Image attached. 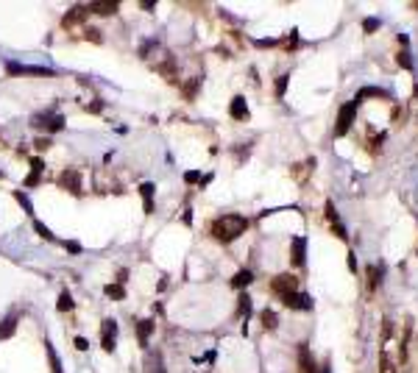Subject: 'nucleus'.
<instances>
[{
  "mask_svg": "<svg viewBox=\"0 0 418 373\" xmlns=\"http://www.w3.org/2000/svg\"><path fill=\"white\" fill-rule=\"evenodd\" d=\"M246 228H248V220L243 218V215H223V218H218L212 223V234L218 239H223V242L237 239Z\"/></svg>",
  "mask_w": 418,
  "mask_h": 373,
  "instance_id": "obj_1",
  "label": "nucleus"
},
{
  "mask_svg": "<svg viewBox=\"0 0 418 373\" xmlns=\"http://www.w3.org/2000/svg\"><path fill=\"white\" fill-rule=\"evenodd\" d=\"M357 100H348L346 106H343L340 109V114H337V128H334V134L337 137H343L348 131V128H351V123H354V112H357Z\"/></svg>",
  "mask_w": 418,
  "mask_h": 373,
  "instance_id": "obj_2",
  "label": "nucleus"
},
{
  "mask_svg": "<svg viewBox=\"0 0 418 373\" xmlns=\"http://www.w3.org/2000/svg\"><path fill=\"white\" fill-rule=\"evenodd\" d=\"M270 290L276 293V296H290V293H296L298 290V282H296V276H290V273H282V276H276L273 282H270Z\"/></svg>",
  "mask_w": 418,
  "mask_h": 373,
  "instance_id": "obj_3",
  "label": "nucleus"
},
{
  "mask_svg": "<svg viewBox=\"0 0 418 373\" xmlns=\"http://www.w3.org/2000/svg\"><path fill=\"white\" fill-rule=\"evenodd\" d=\"M114 343H117V323L106 317L100 326V345H103V351H114Z\"/></svg>",
  "mask_w": 418,
  "mask_h": 373,
  "instance_id": "obj_4",
  "label": "nucleus"
},
{
  "mask_svg": "<svg viewBox=\"0 0 418 373\" xmlns=\"http://www.w3.org/2000/svg\"><path fill=\"white\" fill-rule=\"evenodd\" d=\"M34 126L36 128H48V131H53V134H56V131H62L64 128V117L62 114H36L34 117Z\"/></svg>",
  "mask_w": 418,
  "mask_h": 373,
  "instance_id": "obj_5",
  "label": "nucleus"
},
{
  "mask_svg": "<svg viewBox=\"0 0 418 373\" xmlns=\"http://www.w3.org/2000/svg\"><path fill=\"white\" fill-rule=\"evenodd\" d=\"M59 184H62L64 190H70L73 195H81V173L78 170H64L62 176H59Z\"/></svg>",
  "mask_w": 418,
  "mask_h": 373,
  "instance_id": "obj_6",
  "label": "nucleus"
},
{
  "mask_svg": "<svg viewBox=\"0 0 418 373\" xmlns=\"http://www.w3.org/2000/svg\"><path fill=\"white\" fill-rule=\"evenodd\" d=\"M284 306H290V309H312V298L307 296V293H290V296H284L282 298Z\"/></svg>",
  "mask_w": 418,
  "mask_h": 373,
  "instance_id": "obj_7",
  "label": "nucleus"
},
{
  "mask_svg": "<svg viewBox=\"0 0 418 373\" xmlns=\"http://www.w3.org/2000/svg\"><path fill=\"white\" fill-rule=\"evenodd\" d=\"M6 70L11 73V75H50V70H45V67H28V64H14V62H8L6 64Z\"/></svg>",
  "mask_w": 418,
  "mask_h": 373,
  "instance_id": "obj_8",
  "label": "nucleus"
},
{
  "mask_svg": "<svg viewBox=\"0 0 418 373\" xmlns=\"http://www.w3.org/2000/svg\"><path fill=\"white\" fill-rule=\"evenodd\" d=\"M229 114H232L234 120H246L248 117V103L243 95H237V98L232 100V106H229Z\"/></svg>",
  "mask_w": 418,
  "mask_h": 373,
  "instance_id": "obj_9",
  "label": "nucleus"
},
{
  "mask_svg": "<svg viewBox=\"0 0 418 373\" xmlns=\"http://www.w3.org/2000/svg\"><path fill=\"white\" fill-rule=\"evenodd\" d=\"M304 259H307V239L304 237H293V262L301 268Z\"/></svg>",
  "mask_w": 418,
  "mask_h": 373,
  "instance_id": "obj_10",
  "label": "nucleus"
},
{
  "mask_svg": "<svg viewBox=\"0 0 418 373\" xmlns=\"http://www.w3.org/2000/svg\"><path fill=\"white\" fill-rule=\"evenodd\" d=\"M14 331H17V315L11 312V315H8L3 323H0V340H8Z\"/></svg>",
  "mask_w": 418,
  "mask_h": 373,
  "instance_id": "obj_11",
  "label": "nucleus"
},
{
  "mask_svg": "<svg viewBox=\"0 0 418 373\" xmlns=\"http://www.w3.org/2000/svg\"><path fill=\"white\" fill-rule=\"evenodd\" d=\"M140 192H142V201H145V212L151 215V212H154V192H156V187L151 181H145L140 187Z\"/></svg>",
  "mask_w": 418,
  "mask_h": 373,
  "instance_id": "obj_12",
  "label": "nucleus"
},
{
  "mask_svg": "<svg viewBox=\"0 0 418 373\" xmlns=\"http://www.w3.org/2000/svg\"><path fill=\"white\" fill-rule=\"evenodd\" d=\"M151 331H154V323H151V320H140V323H137V334H140V345H142V348L148 345Z\"/></svg>",
  "mask_w": 418,
  "mask_h": 373,
  "instance_id": "obj_13",
  "label": "nucleus"
},
{
  "mask_svg": "<svg viewBox=\"0 0 418 373\" xmlns=\"http://www.w3.org/2000/svg\"><path fill=\"white\" fill-rule=\"evenodd\" d=\"M86 11H95V14H114V11H117V3H89V6H86Z\"/></svg>",
  "mask_w": 418,
  "mask_h": 373,
  "instance_id": "obj_14",
  "label": "nucleus"
},
{
  "mask_svg": "<svg viewBox=\"0 0 418 373\" xmlns=\"http://www.w3.org/2000/svg\"><path fill=\"white\" fill-rule=\"evenodd\" d=\"M254 282V273L251 270H240V273L232 279V287H237V290H243V287H248V284Z\"/></svg>",
  "mask_w": 418,
  "mask_h": 373,
  "instance_id": "obj_15",
  "label": "nucleus"
},
{
  "mask_svg": "<svg viewBox=\"0 0 418 373\" xmlns=\"http://www.w3.org/2000/svg\"><path fill=\"white\" fill-rule=\"evenodd\" d=\"M86 14H89V11H86V8L84 6H78V8H73V11H70V14H64V25H73V22H78V20H84V17Z\"/></svg>",
  "mask_w": 418,
  "mask_h": 373,
  "instance_id": "obj_16",
  "label": "nucleus"
},
{
  "mask_svg": "<svg viewBox=\"0 0 418 373\" xmlns=\"http://www.w3.org/2000/svg\"><path fill=\"white\" fill-rule=\"evenodd\" d=\"M365 95H374V98H385V95H388V92H385V89H379V86H365V89H360V92H357V103H360V100L362 98H365Z\"/></svg>",
  "mask_w": 418,
  "mask_h": 373,
  "instance_id": "obj_17",
  "label": "nucleus"
},
{
  "mask_svg": "<svg viewBox=\"0 0 418 373\" xmlns=\"http://www.w3.org/2000/svg\"><path fill=\"white\" fill-rule=\"evenodd\" d=\"M109 298H114V301H123L126 298V290H123V284H106V290H103Z\"/></svg>",
  "mask_w": 418,
  "mask_h": 373,
  "instance_id": "obj_18",
  "label": "nucleus"
},
{
  "mask_svg": "<svg viewBox=\"0 0 418 373\" xmlns=\"http://www.w3.org/2000/svg\"><path fill=\"white\" fill-rule=\"evenodd\" d=\"M262 326H265V329H276V326H279V317H276V312H273V309H265L262 312Z\"/></svg>",
  "mask_w": 418,
  "mask_h": 373,
  "instance_id": "obj_19",
  "label": "nucleus"
},
{
  "mask_svg": "<svg viewBox=\"0 0 418 373\" xmlns=\"http://www.w3.org/2000/svg\"><path fill=\"white\" fill-rule=\"evenodd\" d=\"M45 351H48V357H50V365H53V373H62V362H59V357H56V351H53V345L45 340Z\"/></svg>",
  "mask_w": 418,
  "mask_h": 373,
  "instance_id": "obj_20",
  "label": "nucleus"
},
{
  "mask_svg": "<svg viewBox=\"0 0 418 373\" xmlns=\"http://www.w3.org/2000/svg\"><path fill=\"white\" fill-rule=\"evenodd\" d=\"M56 309H59V312H70V309H73V298H70V293H62V296H59Z\"/></svg>",
  "mask_w": 418,
  "mask_h": 373,
  "instance_id": "obj_21",
  "label": "nucleus"
},
{
  "mask_svg": "<svg viewBox=\"0 0 418 373\" xmlns=\"http://www.w3.org/2000/svg\"><path fill=\"white\" fill-rule=\"evenodd\" d=\"M34 228H36V234H39L42 239H48V242H53V239H56V237H53V231H50V228H48L45 223H39V220L34 223Z\"/></svg>",
  "mask_w": 418,
  "mask_h": 373,
  "instance_id": "obj_22",
  "label": "nucleus"
},
{
  "mask_svg": "<svg viewBox=\"0 0 418 373\" xmlns=\"http://www.w3.org/2000/svg\"><path fill=\"white\" fill-rule=\"evenodd\" d=\"M240 315L246 317V320L251 317V298H248V296H243V298H240Z\"/></svg>",
  "mask_w": 418,
  "mask_h": 373,
  "instance_id": "obj_23",
  "label": "nucleus"
},
{
  "mask_svg": "<svg viewBox=\"0 0 418 373\" xmlns=\"http://www.w3.org/2000/svg\"><path fill=\"white\" fill-rule=\"evenodd\" d=\"M14 198L20 201V206H22L25 212H34V206H31V201H28V195H25V192H14Z\"/></svg>",
  "mask_w": 418,
  "mask_h": 373,
  "instance_id": "obj_24",
  "label": "nucleus"
},
{
  "mask_svg": "<svg viewBox=\"0 0 418 373\" xmlns=\"http://www.w3.org/2000/svg\"><path fill=\"white\" fill-rule=\"evenodd\" d=\"M399 64H402L404 70H413V59H410V53H399Z\"/></svg>",
  "mask_w": 418,
  "mask_h": 373,
  "instance_id": "obj_25",
  "label": "nucleus"
},
{
  "mask_svg": "<svg viewBox=\"0 0 418 373\" xmlns=\"http://www.w3.org/2000/svg\"><path fill=\"white\" fill-rule=\"evenodd\" d=\"M362 28H365V31L371 34V31H376V28H379V20H376V17H368V20L362 22Z\"/></svg>",
  "mask_w": 418,
  "mask_h": 373,
  "instance_id": "obj_26",
  "label": "nucleus"
},
{
  "mask_svg": "<svg viewBox=\"0 0 418 373\" xmlns=\"http://www.w3.org/2000/svg\"><path fill=\"white\" fill-rule=\"evenodd\" d=\"M284 89H287V75H282V78L276 81V95H279V98L284 95Z\"/></svg>",
  "mask_w": 418,
  "mask_h": 373,
  "instance_id": "obj_27",
  "label": "nucleus"
},
{
  "mask_svg": "<svg viewBox=\"0 0 418 373\" xmlns=\"http://www.w3.org/2000/svg\"><path fill=\"white\" fill-rule=\"evenodd\" d=\"M198 81H201V78H195L192 84H187V86H184V95H187V98H192V95H195V89H198Z\"/></svg>",
  "mask_w": 418,
  "mask_h": 373,
  "instance_id": "obj_28",
  "label": "nucleus"
},
{
  "mask_svg": "<svg viewBox=\"0 0 418 373\" xmlns=\"http://www.w3.org/2000/svg\"><path fill=\"white\" fill-rule=\"evenodd\" d=\"M326 215H329V220H332V223H337V220H340V218H337V212H334V204H332V201L326 204Z\"/></svg>",
  "mask_w": 418,
  "mask_h": 373,
  "instance_id": "obj_29",
  "label": "nucleus"
},
{
  "mask_svg": "<svg viewBox=\"0 0 418 373\" xmlns=\"http://www.w3.org/2000/svg\"><path fill=\"white\" fill-rule=\"evenodd\" d=\"M332 225H334V234H337V237H340V239H348V234H346V228L340 225V220H337V223H332Z\"/></svg>",
  "mask_w": 418,
  "mask_h": 373,
  "instance_id": "obj_30",
  "label": "nucleus"
},
{
  "mask_svg": "<svg viewBox=\"0 0 418 373\" xmlns=\"http://www.w3.org/2000/svg\"><path fill=\"white\" fill-rule=\"evenodd\" d=\"M86 39H92V42H100V31H98V28H86Z\"/></svg>",
  "mask_w": 418,
  "mask_h": 373,
  "instance_id": "obj_31",
  "label": "nucleus"
},
{
  "mask_svg": "<svg viewBox=\"0 0 418 373\" xmlns=\"http://www.w3.org/2000/svg\"><path fill=\"white\" fill-rule=\"evenodd\" d=\"M64 248H67V251H70V254H81V245H78V242H64Z\"/></svg>",
  "mask_w": 418,
  "mask_h": 373,
  "instance_id": "obj_32",
  "label": "nucleus"
},
{
  "mask_svg": "<svg viewBox=\"0 0 418 373\" xmlns=\"http://www.w3.org/2000/svg\"><path fill=\"white\" fill-rule=\"evenodd\" d=\"M198 178H201V173H198V170H190V173L184 176V181H187V184H192V181H198Z\"/></svg>",
  "mask_w": 418,
  "mask_h": 373,
  "instance_id": "obj_33",
  "label": "nucleus"
},
{
  "mask_svg": "<svg viewBox=\"0 0 418 373\" xmlns=\"http://www.w3.org/2000/svg\"><path fill=\"white\" fill-rule=\"evenodd\" d=\"M39 184V173H31L28 178H25V187H36Z\"/></svg>",
  "mask_w": 418,
  "mask_h": 373,
  "instance_id": "obj_34",
  "label": "nucleus"
},
{
  "mask_svg": "<svg viewBox=\"0 0 418 373\" xmlns=\"http://www.w3.org/2000/svg\"><path fill=\"white\" fill-rule=\"evenodd\" d=\"M76 348H78V351H86V348H89L86 337H76Z\"/></svg>",
  "mask_w": 418,
  "mask_h": 373,
  "instance_id": "obj_35",
  "label": "nucleus"
},
{
  "mask_svg": "<svg viewBox=\"0 0 418 373\" xmlns=\"http://www.w3.org/2000/svg\"><path fill=\"white\" fill-rule=\"evenodd\" d=\"M34 145H36L39 150H48V148H50V140H42V137H39V140H36Z\"/></svg>",
  "mask_w": 418,
  "mask_h": 373,
  "instance_id": "obj_36",
  "label": "nucleus"
},
{
  "mask_svg": "<svg viewBox=\"0 0 418 373\" xmlns=\"http://www.w3.org/2000/svg\"><path fill=\"white\" fill-rule=\"evenodd\" d=\"M31 167H34V173H42V162H39V159H31Z\"/></svg>",
  "mask_w": 418,
  "mask_h": 373,
  "instance_id": "obj_37",
  "label": "nucleus"
},
{
  "mask_svg": "<svg viewBox=\"0 0 418 373\" xmlns=\"http://www.w3.org/2000/svg\"><path fill=\"white\" fill-rule=\"evenodd\" d=\"M100 109H103V103H100V100H95L92 106H86V112H100Z\"/></svg>",
  "mask_w": 418,
  "mask_h": 373,
  "instance_id": "obj_38",
  "label": "nucleus"
},
{
  "mask_svg": "<svg viewBox=\"0 0 418 373\" xmlns=\"http://www.w3.org/2000/svg\"><path fill=\"white\" fill-rule=\"evenodd\" d=\"M318 373H329V368H321V371Z\"/></svg>",
  "mask_w": 418,
  "mask_h": 373,
  "instance_id": "obj_39",
  "label": "nucleus"
},
{
  "mask_svg": "<svg viewBox=\"0 0 418 373\" xmlns=\"http://www.w3.org/2000/svg\"><path fill=\"white\" fill-rule=\"evenodd\" d=\"M416 98H418V84H416Z\"/></svg>",
  "mask_w": 418,
  "mask_h": 373,
  "instance_id": "obj_40",
  "label": "nucleus"
}]
</instances>
